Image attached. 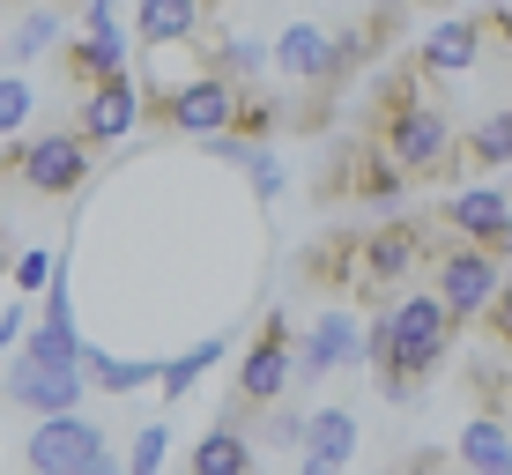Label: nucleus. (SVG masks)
Returning a JSON list of instances; mask_svg holds the SVG:
<instances>
[{
	"label": "nucleus",
	"mask_w": 512,
	"mask_h": 475,
	"mask_svg": "<svg viewBox=\"0 0 512 475\" xmlns=\"http://www.w3.org/2000/svg\"><path fill=\"white\" fill-rule=\"evenodd\" d=\"M431 253V216H379L364 231H334L297 253V275L320 283L327 297L349 305H379V290H409Z\"/></svg>",
	"instance_id": "obj_1"
},
{
	"label": "nucleus",
	"mask_w": 512,
	"mask_h": 475,
	"mask_svg": "<svg viewBox=\"0 0 512 475\" xmlns=\"http://www.w3.org/2000/svg\"><path fill=\"white\" fill-rule=\"evenodd\" d=\"M364 142L409 186L423 179H453V112L438 104V82L416 60H394L372 75V112H364Z\"/></svg>",
	"instance_id": "obj_2"
},
{
	"label": "nucleus",
	"mask_w": 512,
	"mask_h": 475,
	"mask_svg": "<svg viewBox=\"0 0 512 475\" xmlns=\"http://www.w3.org/2000/svg\"><path fill=\"white\" fill-rule=\"evenodd\" d=\"M453 342H461V327L446 320V305L423 283H409L386 312L364 320V357H372V379L386 401H416L438 379V364L453 357Z\"/></svg>",
	"instance_id": "obj_3"
},
{
	"label": "nucleus",
	"mask_w": 512,
	"mask_h": 475,
	"mask_svg": "<svg viewBox=\"0 0 512 475\" xmlns=\"http://www.w3.org/2000/svg\"><path fill=\"white\" fill-rule=\"evenodd\" d=\"M423 290L446 305V320H453V327H475L490 297H505V260L475 253V245L446 238V231L431 223V253H423Z\"/></svg>",
	"instance_id": "obj_4"
},
{
	"label": "nucleus",
	"mask_w": 512,
	"mask_h": 475,
	"mask_svg": "<svg viewBox=\"0 0 512 475\" xmlns=\"http://www.w3.org/2000/svg\"><path fill=\"white\" fill-rule=\"evenodd\" d=\"M290 342H297V327H290V312H260V327H253V342H245V357H238V386H231V409L216 416V424H238L245 431V416L253 409H275L282 401V386H290Z\"/></svg>",
	"instance_id": "obj_5"
},
{
	"label": "nucleus",
	"mask_w": 512,
	"mask_h": 475,
	"mask_svg": "<svg viewBox=\"0 0 512 475\" xmlns=\"http://www.w3.org/2000/svg\"><path fill=\"white\" fill-rule=\"evenodd\" d=\"M312 201L320 208H401L409 201V179H401L364 134H349V142H334L327 171L312 179Z\"/></svg>",
	"instance_id": "obj_6"
},
{
	"label": "nucleus",
	"mask_w": 512,
	"mask_h": 475,
	"mask_svg": "<svg viewBox=\"0 0 512 475\" xmlns=\"http://www.w3.org/2000/svg\"><path fill=\"white\" fill-rule=\"evenodd\" d=\"M238 97L245 90H231V82H216V75H186V82H171V90H149V82H141V119L164 127V134H186V142H216V134H231Z\"/></svg>",
	"instance_id": "obj_7"
},
{
	"label": "nucleus",
	"mask_w": 512,
	"mask_h": 475,
	"mask_svg": "<svg viewBox=\"0 0 512 475\" xmlns=\"http://www.w3.org/2000/svg\"><path fill=\"white\" fill-rule=\"evenodd\" d=\"M0 171H15L23 193H38V201H82L97 156L82 149L67 127H45V134H30V142H15L8 156H0Z\"/></svg>",
	"instance_id": "obj_8"
},
{
	"label": "nucleus",
	"mask_w": 512,
	"mask_h": 475,
	"mask_svg": "<svg viewBox=\"0 0 512 475\" xmlns=\"http://www.w3.org/2000/svg\"><path fill=\"white\" fill-rule=\"evenodd\" d=\"M505 38H512V15H505V0H498V8H475V15H438L409 60L438 82V75H468V67L483 60L490 45L505 52Z\"/></svg>",
	"instance_id": "obj_9"
},
{
	"label": "nucleus",
	"mask_w": 512,
	"mask_h": 475,
	"mask_svg": "<svg viewBox=\"0 0 512 475\" xmlns=\"http://www.w3.org/2000/svg\"><path fill=\"white\" fill-rule=\"evenodd\" d=\"M423 216H431L446 238H461V245H475V253H490V260H505V253H512V201H505V186H461V193H438Z\"/></svg>",
	"instance_id": "obj_10"
},
{
	"label": "nucleus",
	"mask_w": 512,
	"mask_h": 475,
	"mask_svg": "<svg viewBox=\"0 0 512 475\" xmlns=\"http://www.w3.org/2000/svg\"><path fill=\"white\" fill-rule=\"evenodd\" d=\"M97 453H104V424L82 416V409L75 416H45V424L23 438V468L30 475H82Z\"/></svg>",
	"instance_id": "obj_11"
},
{
	"label": "nucleus",
	"mask_w": 512,
	"mask_h": 475,
	"mask_svg": "<svg viewBox=\"0 0 512 475\" xmlns=\"http://www.w3.org/2000/svg\"><path fill=\"white\" fill-rule=\"evenodd\" d=\"M141 127V82L134 75H112V82H97V90H82V104H75V142L82 149H112V142H127V134Z\"/></svg>",
	"instance_id": "obj_12"
},
{
	"label": "nucleus",
	"mask_w": 512,
	"mask_h": 475,
	"mask_svg": "<svg viewBox=\"0 0 512 475\" xmlns=\"http://www.w3.org/2000/svg\"><path fill=\"white\" fill-rule=\"evenodd\" d=\"M357 357H364V327H357L349 305L320 312V320L290 342V372H305V379H327V372H342V364H357Z\"/></svg>",
	"instance_id": "obj_13"
},
{
	"label": "nucleus",
	"mask_w": 512,
	"mask_h": 475,
	"mask_svg": "<svg viewBox=\"0 0 512 475\" xmlns=\"http://www.w3.org/2000/svg\"><path fill=\"white\" fill-rule=\"evenodd\" d=\"M0 386H8V401L23 416H38V424H45V416H75L82 394H90L82 372H45V364H30V357H8V379H0Z\"/></svg>",
	"instance_id": "obj_14"
},
{
	"label": "nucleus",
	"mask_w": 512,
	"mask_h": 475,
	"mask_svg": "<svg viewBox=\"0 0 512 475\" xmlns=\"http://www.w3.org/2000/svg\"><path fill=\"white\" fill-rule=\"evenodd\" d=\"M268 67H282V75L297 82V90H312V104L334 97V67H327V23H290L282 38L268 45Z\"/></svg>",
	"instance_id": "obj_15"
},
{
	"label": "nucleus",
	"mask_w": 512,
	"mask_h": 475,
	"mask_svg": "<svg viewBox=\"0 0 512 475\" xmlns=\"http://www.w3.org/2000/svg\"><path fill=\"white\" fill-rule=\"evenodd\" d=\"M223 15H208L201 0H141L134 23H127V45L141 52H164V45H193L201 30H216Z\"/></svg>",
	"instance_id": "obj_16"
},
{
	"label": "nucleus",
	"mask_w": 512,
	"mask_h": 475,
	"mask_svg": "<svg viewBox=\"0 0 512 475\" xmlns=\"http://www.w3.org/2000/svg\"><path fill=\"white\" fill-rule=\"evenodd\" d=\"M505 164H512V112L498 104L468 134H453V179H498L505 186Z\"/></svg>",
	"instance_id": "obj_17"
},
{
	"label": "nucleus",
	"mask_w": 512,
	"mask_h": 475,
	"mask_svg": "<svg viewBox=\"0 0 512 475\" xmlns=\"http://www.w3.org/2000/svg\"><path fill=\"white\" fill-rule=\"evenodd\" d=\"M127 30H112V38H97V30H75V38H60V82H75V90H97V82L127 75Z\"/></svg>",
	"instance_id": "obj_18"
},
{
	"label": "nucleus",
	"mask_w": 512,
	"mask_h": 475,
	"mask_svg": "<svg viewBox=\"0 0 512 475\" xmlns=\"http://www.w3.org/2000/svg\"><path fill=\"white\" fill-rule=\"evenodd\" d=\"M186 475H260V453L238 424H208L186 453Z\"/></svg>",
	"instance_id": "obj_19"
},
{
	"label": "nucleus",
	"mask_w": 512,
	"mask_h": 475,
	"mask_svg": "<svg viewBox=\"0 0 512 475\" xmlns=\"http://www.w3.org/2000/svg\"><path fill=\"white\" fill-rule=\"evenodd\" d=\"M75 372H82V386H97V394H141V386H156L149 357L134 364V357H112V349H97V342H82Z\"/></svg>",
	"instance_id": "obj_20"
},
{
	"label": "nucleus",
	"mask_w": 512,
	"mask_h": 475,
	"mask_svg": "<svg viewBox=\"0 0 512 475\" xmlns=\"http://www.w3.org/2000/svg\"><path fill=\"white\" fill-rule=\"evenodd\" d=\"M461 468L468 475H512V424H498V416H468Z\"/></svg>",
	"instance_id": "obj_21"
},
{
	"label": "nucleus",
	"mask_w": 512,
	"mask_h": 475,
	"mask_svg": "<svg viewBox=\"0 0 512 475\" xmlns=\"http://www.w3.org/2000/svg\"><path fill=\"white\" fill-rule=\"evenodd\" d=\"M305 453L327 468H349V453H357V416L349 409H312L305 416Z\"/></svg>",
	"instance_id": "obj_22"
},
{
	"label": "nucleus",
	"mask_w": 512,
	"mask_h": 475,
	"mask_svg": "<svg viewBox=\"0 0 512 475\" xmlns=\"http://www.w3.org/2000/svg\"><path fill=\"white\" fill-rule=\"evenodd\" d=\"M223 349H231V334H208V342H193V349H186V357H171V364H156V386H164V401H179V394H186V386H193V379H201V372H208V364H216V357H223Z\"/></svg>",
	"instance_id": "obj_23"
},
{
	"label": "nucleus",
	"mask_w": 512,
	"mask_h": 475,
	"mask_svg": "<svg viewBox=\"0 0 512 475\" xmlns=\"http://www.w3.org/2000/svg\"><path fill=\"white\" fill-rule=\"evenodd\" d=\"M23 357H30V364H45V372H75L82 334H75V327H45V320H38V327L23 334Z\"/></svg>",
	"instance_id": "obj_24"
},
{
	"label": "nucleus",
	"mask_w": 512,
	"mask_h": 475,
	"mask_svg": "<svg viewBox=\"0 0 512 475\" xmlns=\"http://www.w3.org/2000/svg\"><path fill=\"white\" fill-rule=\"evenodd\" d=\"M45 45H60V0H38V8L15 23V38H8V60H38Z\"/></svg>",
	"instance_id": "obj_25"
},
{
	"label": "nucleus",
	"mask_w": 512,
	"mask_h": 475,
	"mask_svg": "<svg viewBox=\"0 0 512 475\" xmlns=\"http://www.w3.org/2000/svg\"><path fill=\"white\" fill-rule=\"evenodd\" d=\"M23 119H30V82L23 75H0V134L23 142Z\"/></svg>",
	"instance_id": "obj_26"
},
{
	"label": "nucleus",
	"mask_w": 512,
	"mask_h": 475,
	"mask_svg": "<svg viewBox=\"0 0 512 475\" xmlns=\"http://www.w3.org/2000/svg\"><path fill=\"white\" fill-rule=\"evenodd\" d=\"M164 446H171V431H164V424H149V431H134V453H127V475H156V468H164Z\"/></svg>",
	"instance_id": "obj_27"
},
{
	"label": "nucleus",
	"mask_w": 512,
	"mask_h": 475,
	"mask_svg": "<svg viewBox=\"0 0 512 475\" xmlns=\"http://www.w3.org/2000/svg\"><path fill=\"white\" fill-rule=\"evenodd\" d=\"M52 268H60L52 253H15V260H8V283H15V290H45Z\"/></svg>",
	"instance_id": "obj_28"
},
{
	"label": "nucleus",
	"mask_w": 512,
	"mask_h": 475,
	"mask_svg": "<svg viewBox=\"0 0 512 475\" xmlns=\"http://www.w3.org/2000/svg\"><path fill=\"white\" fill-rule=\"evenodd\" d=\"M82 30H97V38H112V30H119V0H90V8H82Z\"/></svg>",
	"instance_id": "obj_29"
},
{
	"label": "nucleus",
	"mask_w": 512,
	"mask_h": 475,
	"mask_svg": "<svg viewBox=\"0 0 512 475\" xmlns=\"http://www.w3.org/2000/svg\"><path fill=\"white\" fill-rule=\"evenodd\" d=\"M253 193H260V201H275V193H282V171H275V156H268V149L253 156Z\"/></svg>",
	"instance_id": "obj_30"
},
{
	"label": "nucleus",
	"mask_w": 512,
	"mask_h": 475,
	"mask_svg": "<svg viewBox=\"0 0 512 475\" xmlns=\"http://www.w3.org/2000/svg\"><path fill=\"white\" fill-rule=\"evenodd\" d=\"M386 475H446V453L438 446H423V453H409L401 468H386Z\"/></svg>",
	"instance_id": "obj_31"
},
{
	"label": "nucleus",
	"mask_w": 512,
	"mask_h": 475,
	"mask_svg": "<svg viewBox=\"0 0 512 475\" xmlns=\"http://www.w3.org/2000/svg\"><path fill=\"white\" fill-rule=\"evenodd\" d=\"M268 438H275V446H305V416H290V409H282L275 424H268Z\"/></svg>",
	"instance_id": "obj_32"
},
{
	"label": "nucleus",
	"mask_w": 512,
	"mask_h": 475,
	"mask_svg": "<svg viewBox=\"0 0 512 475\" xmlns=\"http://www.w3.org/2000/svg\"><path fill=\"white\" fill-rule=\"evenodd\" d=\"M82 475H127V468H119V461H112V453H97V461H90V468H82Z\"/></svg>",
	"instance_id": "obj_33"
},
{
	"label": "nucleus",
	"mask_w": 512,
	"mask_h": 475,
	"mask_svg": "<svg viewBox=\"0 0 512 475\" xmlns=\"http://www.w3.org/2000/svg\"><path fill=\"white\" fill-rule=\"evenodd\" d=\"M297 475H342V468H327V461H312V453H305V461H297Z\"/></svg>",
	"instance_id": "obj_34"
},
{
	"label": "nucleus",
	"mask_w": 512,
	"mask_h": 475,
	"mask_svg": "<svg viewBox=\"0 0 512 475\" xmlns=\"http://www.w3.org/2000/svg\"><path fill=\"white\" fill-rule=\"evenodd\" d=\"M401 8H446V0H401Z\"/></svg>",
	"instance_id": "obj_35"
},
{
	"label": "nucleus",
	"mask_w": 512,
	"mask_h": 475,
	"mask_svg": "<svg viewBox=\"0 0 512 475\" xmlns=\"http://www.w3.org/2000/svg\"><path fill=\"white\" fill-rule=\"evenodd\" d=\"M201 8H208V15H223V8H231V0H201Z\"/></svg>",
	"instance_id": "obj_36"
},
{
	"label": "nucleus",
	"mask_w": 512,
	"mask_h": 475,
	"mask_svg": "<svg viewBox=\"0 0 512 475\" xmlns=\"http://www.w3.org/2000/svg\"><path fill=\"white\" fill-rule=\"evenodd\" d=\"M0 283H8V253H0Z\"/></svg>",
	"instance_id": "obj_37"
},
{
	"label": "nucleus",
	"mask_w": 512,
	"mask_h": 475,
	"mask_svg": "<svg viewBox=\"0 0 512 475\" xmlns=\"http://www.w3.org/2000/svg\"><path fill=\"white\" fill-rule=\"evenodd\" d=\"M0 179H8V171H0Z\"/></svg>",
	"instance_id": "obj_38"
}]
</instances>
